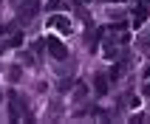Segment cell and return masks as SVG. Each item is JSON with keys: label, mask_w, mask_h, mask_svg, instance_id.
<instances>
[{"label": "cell", "mask_w": 150, "mask_h": 124, "mask_svg": "<svg viewBox=\"0 0 150 124\" xmlns=\"http://www.w3.org/2000/svg\"><path fill=\"white\" fill-rule=\"evenodd\" d=\"M133 17H136V25H139V23H144V17H147V8H144V6H139V8L133 11Z\"/></svg>", "instance_id": "8992f818"}, {"label": "cell", "mask_w": 150, "mask_h": 124, "mask_svg": "<svg viewBox=\"0 0 150 124\" xmlns=\"http://www.w3.org/2000/svg\"><path fill=\"white\" fill-rule=\"evenodd\" d=\"M110 3H113V0H110Z\"/></svg>", "instance_id": "52a82bcc"}, {"label": "cell", "mask_w": 150, "mask_h": 124, "mask_svg": "<svg viewBox=\"0 0 150 124\" xmlns=\"http://www.w3.org/2000/svg\"><path fill=\"white\" fill-rule=\"evenodd\" d=\"M48 25H54V28H59L62 34H71V20H68L65 14H57V17H51Z\"/></svg>", "instance_id": "277c9868"}, {"label": "cell", "mask_w": 150, "mask_h": 124, "mask_svg": "<svg viewBox=\"0 0 150 124\" xmlns=\"http://www.w3.org/2000/svg\"><path fill=\"white\" fill-rule=\"evenodd\" d=\"M42 42L48 45V54H51L54 59H68V48H65V45H62L59 40H54V37H48V40H42Z\"/></svg>", "instance_id": "7a4b0ae2"}, {"label": "cell", "mask_w": 150, "mask_h": 124, "mask_svg": "<svg viewBox=\"0 0 150 124\" xmlns=\"http://www.w3.org/2000/svg\"><path fill=\"white\" fill-rule=\"evenodd\" d=\"M37 11H40V3H37V0H25V3H20V8H17V20L25 25L28 20L37 17Z\"/></svg>", "instance_id": "6da1fadb"}, {"label": "cell", "mask_w": 150, "mask_h": 124, "mask_svg": "<svg viewBox=\"0 0 150 124\" xmlns=\"http://www.w3.org/2000/svg\"><path fill=\"white\" fill-rule=\"evenodd\" d=\"M96 93H108V79L105 76H96Z\"/></svg>", "instance_id": "5b68a950"}, {"label": "cell", "mask_w": 150, "mask_h": 124, "mask_svg": "<svg viewBox=\"0 0 150 124\" xmlns=\"http://www.w3.org/2000/svg\"><path fill=\"white\" fill-rule=\"evenodd\" d=\"M23 110H28V104L20 99V93H11V118H20Z\"/></svg>", "instance_id": "3957f363"}]
</instances>
